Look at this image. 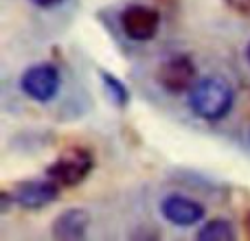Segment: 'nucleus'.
Wrapping results in <instances>:
<instances>
[{"instance_id": "nucleus-1", "label": "nucleus", "mask_w": 250, "mask_h": 241, "mask_svg": "<svg viewBox=\"0 0 250 241\" xmlns=\"http://www.w3.org/2000/svg\"><path fill=\"white\" fill-rule=\"evenodd\" d=\"M235 103V92L224 77L198 79L189 92V108L204 120H220L229 117Z\"/></svg>"}, {"instance_id": "nucleus-2", "label": "nucleus", "mask_w": 250, "mask_h": 241, "mask_svg": "<svg viewBox=\"0 0 250 241\" xmlns=\"http://www.w3.org/2000/svg\"><path fill=\"white\" fill-rule=\"evenodd\" d=\"M95 169V156L88 147L73 145L64 149L46 169V178H51L62 189L79 186Z\"/></svg>"}, {"instance_id": "nucleus-3", "label": "nucleus", "mask_w": 250, "mask_h": 241, "mask_svg": "<svg viewBox=\"0 0 250 241\" xmlns=\"http://www.w3.org/2000/svg\"><path fill=\"white\" fill-rule=\"evenodd\" d=\"M156 81L169 95H185L198 83V68L189 55L176 53L160 61L156 70Z\"/></svg>"}, {"instance_id": "nucleus-4", "label": "nucleus", "mask_w": 250, "mask_h": 241, "mask_svg": "<svg viewBox=\"0 0 250 241\" xmlns=\"http://www.w3.org/2000/svg\"><path fill=\"white\" fill-rule=\"evenodd\" d=\"M62 86V75L53 64H35L26 68L20 77V88L29 99L38 103H48L57 97Z\"/></svg>"}, {"instance_id": "nucleus-5", "label": "nucleus", "mask_w": 250, "mask_h": 241, "mask_svg": "<svg viewBox=\"0 0 250 241\" xmlns=\"http://www.w3.org/2000/svg\"><path fill=\"white\" fill-rule=\"evenodd\" d=\"M121 29L134 42H149L158 35L160 13L147 4H129L121 13Z\"/></svg>"}, {"instance_id": "nucleus-6", "label": "nucleus", "mask_w": 250, "mask_h": 241, "mask_svg": "<svg viewBox=\"0 0 250 241\" xmlns=\"http://www.w3.org/2000/svg\"><path fill=\"white\" fill-rule=\"evenodd\" d=\"M60 184L46 178V180H22L11 189L16 206L24 211H42L48 204L60 198Z\"/></svg>"}, {"instance_id": "nucleus-7", "label": "nucleus", "mask_w": 250, "mask_h": 241, "mask_svg": "<svg viewBox=\"0 0 250 241\" xmlns=\"http://www.w3.org/2000/svg\"><path fill=\"white\" fill-rule=\"evenodd\" d=\"M160 215L173 226L180 228H189L202 221L204 217V206L198 200L189 198L182 193H169L160 200Z\"/></svg>"}, {"instance_id": "nucleus-8", "label": "nucleus", "mask_w": 250, "mask_h": 241, "mask_svg": "<svg viewBox=\"0 0 250 241\" xmlns=\"http://www.w3.org/2000/svg\"><path fill=\"white\" fill-rule=\"evenodd\" d=\"M90 228V215L83 208H66L53 220L51 235L60 241L83 239Z\"/></svg>"}, {"instance_id": "nucleus-9", "label": "nucleus", "mask_w": 250, "mask_h": 241, "mask_svg": "<svg viewBox=\"0 0 250 241\" xmlns=\"http://www.w3.org/2000/svg\"><path fill=\"white\" fill-rule=\"evenodd\" d=\"M200 241H235L237 239V230L224 217H215V220L207 221L202 228L198 230Z\"/></svg>"}, {"instance_id": "nucleus-10", "label": "nucleus", "mask_w": 250, "mask_h": 241, "mask_svg": "<svg viewBox=\"0 0 250 241\" xmlns=\"http://www.w3.org/2000/svg\"><path fill=\"white\" fill-rule=\"evenodd\" d=\"M101 83H104L105 92H108V97L112 99L114 105H119V108H125V105L129 103V90H127V86H125L123 81H119V79L114 77L112 73H105V70H101Z\"/></svg>"}, {"instance_id": "nucleus-11", "label": "nucleus", "mask_w": 250, "mask_h": 241, "mask_svg": "<svg viewBox=\"0 0 250 241\" xmlns=\"http://www.w3.org/2000/svg\"><path fill=\"white\" fill-rule=\"evenodd\" d=\"M224 4L230 9V11L237 13V16L250 20V0H224Z\"/></svg>"}, {"instance_id": "nucleus-12", "label": "nucleus", "mask_w": 250, "mask_h": 241, "mask_svg": "<svg viewBox=\"0 0 250 241\" xmlns=\"http://www.w3.org/2000/svg\"><path fill=\"white\" fill-rule=\"evenodd\" d=\"M31 2H33L35 7H40V9H51V7H57L62 0H31Z\"/></svg>"}, {"instance_id": "nucleus-13", "label": "nucleus", "mask_w": 250, "mask_h": 241, "mask_svg": "<svg viewBox=\"0 0 250 241\" xmlns=\"http://www.w3.org/2000/svg\"><path fill=\"white\" fill-rule=\"evenodd\" d=\"M244 228H246V235L250 237V211L246 213V217H244Z\"/></svg>"}, {"instance_id": "nucleus-14", "label": "nucleus", "mask_w": 250, "mask_h": 241, "mask_svg": "<svg viewBox=\"0 0 250 241\" xmlns=\"http://www.w3.org/2000/svg\"><path fill=\"white\" fill-rule=\"evenodd\" d=\"M246 57H248V64H250V44H248V48H246Z\"/></svg>"}]
</instances>
